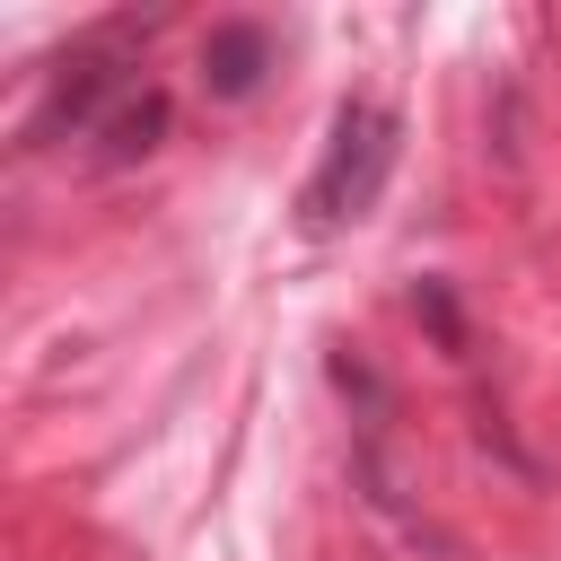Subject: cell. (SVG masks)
<instances>
[{
  "label": "cell",
  "mask_w": 561,
  "mask_h": 561,
  "mask_svg": "<svg viewBox=\"0 0 561 561\" xmlns=\"http://www.w3.org/2000/svg\"><path fill=\"white\" fill-rule=\"evenodd\" d=\"M123 35L131 26H105V35H88V44H70L53 70H44V96H35V114H26V140H96V123L131 96V88H149V79H131V53H123Z\"/></svg>",
  "instance_id": "2"
},
{
  "label": "cell",
  "mask_w": 561,
  "mask_h": 561,
  "mask_svg": "<svg viewBox=\"0 0 561 561\" xmlns=\"http://www.w3.org/2000/svg\"><path fill=\"white\" fill-rule=\"evenodd\" d=\"M158 140H167V88H131V96L96 123L88 158H96V167H131V158H149Z\"/></svg>",
  "instance_id": "4"
},
{
  "label": "cell",
  "mask_w": 561,
  "mask_h": 561,
  "mask_svg": "<svg viewBox=\"0 0 561 561\" xmlns=\"http://www.w3.org/2000/svg\"><path fill=\"white\" fill-rule=\"evenodd\" d=\"M263 70H272V35H263L254 18H219V26L202 35V88H210L219 105H245V96L263 88Z\"/></svg>",
  "instance_id": "3"
},
{
  "label": "cell",
  "mask_w": 561,
  "mask_h": 561,
  "mask_svg": "<svg viewBox=\"0 0 561 561\" xmlns=\"http://www.w3.org/2000/svg\"><path fill=\"white\" fill-rule=\"evenodd\" d=\"M394 140H403V123H394L386 105L351 96V105L333 114V140H324L307 193H298L307 228H351V219H368L377 193H386V175H394Z\"/></svg>",
  "instance_id": "1"
}]
</instances>
